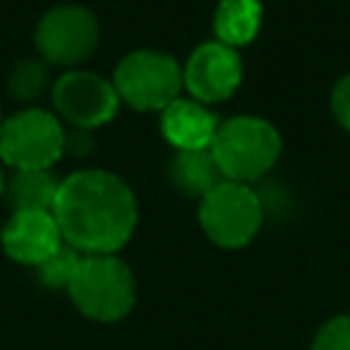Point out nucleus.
Instances as JSON below:
<instances>
[{"label":"nucleus","instance_id":"a211bd4d","mask_svg":"<svg viewBox=\"0 0 350 350\" xmlns=\"http://www.w3.org/2000/svg\"><path fill=\"white\" fill-rule=\"evenodd\" d=\"M331 112L342 129L350 131V74H345L331 90Z\"/></svg>","mask_w":350,"mask_h":350},{"label":"nucleus","instance_id":"39448f33","mask_svg":"<svg viewBox=\"0 0 350 350\" xmlns=\"http://www.w3.org/2000/svg\"><path fill=\"white\" fill-rule=\"evenodd\" d=\"M200 224L205 235L224 249L246 246L262 224V202L246 183L221 180L200 202Z\"/></svg>","mask_w":350,"mask_h":350},{"label":"nucleus","instance_id":"0eeeda50","mask_svg":"<svg viewBox=\"0 0 350 350\" xmlns=\"http://www.w3.org/2000/svg\"><path fill=\"white\" fill-rule=\"evenodd\" d=\"M36 44L44 60L77 66L90 57L98 44V22L82 5H57L38 22Z\"/></svg>","mask_w":350,"mask_h":350},{"label":"nucleus","instance_id":"6e6552de","mask_svg":"<svg viewBox=\"0 0 350 350\" xmlns=\"http://www.w3.org/2000/svg\"><path fill=\"white\" fill-rule=\"evenodd\" d=\"M55 107L74 129H96L115 118L118 93L107 79L88 71H68L55 82Z\"/></svg>","mask_w":350,"mask_h":350},{"label":"nucleus","instance_id":"6ab92c4d","mask_svg":"<svg viewBox=\"0 0 350 350\" xmlns=\"http://www.w3.org/2000/svg\"><path fill=\"white\" fill-rule=\"evenodd\" d=\"M3 189H5V183H3V172H0V194H3Z\"/></svg>","mask_w":350,"mask_h":350},{"label":"nucleus","instance_id":"1a4fd4ad","mask_svg":"<svg viewBox=\"0 0 350 350\" xmlns=\"http://www.w3.org/2000/svg\"><path fill=\"white\" fill-rule=\"evenodd\" d=\"M241 77H243V66L238 52L219 41L197 46L183 68V82L189 93L205 104L230 98L238 90Z\"/></svg>","mask_w":350,"mask_h":350},{"label":"nucleus","instance_id":"423d86ee","mask_svg":"<svg viewBox=\"0 0 350 350\" xmlns=\"http://www.w3.org/2000/svg\"><path fill=\"white\" fill-rule=\"evenodd\" d=\"M66 150V131L52 112L22 109L0 126V159L14 170H49Z\"/></svg>","mask_w":350,"mask_h":350},{"label":"nucleus","instance_id":"dca6fc26","mask_svg":"<svg viewBox=\"0 0 350 350\" xmlns=\"http://www.w3.org/2000/svg\"><path fill=\"white\" fill-rule=\"evenodd\" d=\"M79 260H82V257L77 254V249H71V246L66 243V246H60L49 260H44L41 265H36V268H38V279H41L46 287H66V290H68V282H71V276H74Z\"/></svg>","mask_w":350,"mask_h":350},{"label":"nucleus","instance_id":"f257e3e1","mask_svg":"<svg viewBox=\"0 0 350 350\" xmlns=\"http://www.w3.org/2000/svg\"><path fill=\"white\" fill-rule=\"evenodd\" d=\"M63 241L88 254H112L137 227L134 191L112 172L82 170L68 175L52 208Z\"/></svg>","mask_w":350,"mask_h":350},{"label":"nucleus","instance_id":"f03ea898","mask_svg":"<svg viewBox=\"0 0 350 350\" xmlns=\"http://www.w3.org/2000/svg\"><path fill=\"white\" fill-rule=\"evenodd\" d=\"M282 139L279 131L252 115H238L219 123L216 137L211 142V153L227 180L249 183L262 178L279 159Z\"/></svg>","mask_w":350,"mask_h":350},{"label":"nucleus","instance_id":"20e7f679","mask_svg":"<svg viewBox=\"0 0 350 350\" xmlns=\"http://www.w3.org/2000/svg\"><path fill=\"white\" fill-rule=\"evenodd\" d=\"M180 85H183V71L164 52L139 49L126 55L115 68L118 98L139 112L167 109L178 98Z\"/></svg>","mask_w":350,"mask_h":350},{"label":"nucleus","instance_id":"aec40b11","mask_svg":"<svg viewBox=\"0 0 350 350\" xmlns=\"http://www.w3.org/2000/svg\"><path fill=\"white\" fill-rule=\"evenodd\" d=\"M0 126H3V118H0Z\"/></svg>","mask_w":350,"mask_h":350},{"label":"nucleus","instance_id":"9d476101","mask_svg":"<svg viewBox=\"0 0 350 350\" xmlns=\"http://www.w3.org/2000/svg\"><path fill=\"white\" fill-rule=\"evenodd\" d=\"M0 241L5 254L25 265H41L63 246V235L52 211H14L3 227Z\"/></svg>","mask_w":350,"mask_h":350},{"label":"nucleus","instance_id":"2eb2a0df","mask_svg":"<svg viewBox=\"0 0 350 350\" xmlns=\"http://www.w3.org/2000/svg\"><path fill=\"white\" fill-rule=\"evenodd\" d=\"M49 88V71L38 60H19L8 77V90L19 101H36Z\"/></svg>","mask_w":350,"mask_h":350},{"label":"nucleus","instance_id":"ddd939ff","mask_svg":"<svg viewBox=\"0 0 350 350\" xmlns=\"http://www.w3.org/2000/svg\"><path fill=\"white\" fill-rule=\"evenodd\" d=\"M260 22H262L260 0H221L213 16V30L219 44L235 49L254 41Z\"/></svg>","mask_w":350,"mask_h":350},{"label":"nucleus","instance_id":"9b49d317","mask_svg":"<svg viewBox=\"0 0 350 350\" xmlns=\"http://www.w3.org/2000/svg\"><path fill=\"white\" fill-rule=\"evenodd\" d=\"M219 120L200 101L175 98L167 109H161V134L178 150H202L211 148L216 137Z\"/></svg>","mask_w":350,"mask_h":350},{"label":"nucleus","instance_id":"f8f14e48","mask_svg":"<svg viewBox=\"0 0 350 350\" xmlns=\"http://www.w3.org/2000/svg\"><path fill=\"white\" fill-rule=\"evenodd\" d=\"M170 180L178 191L202 200L208 191H213L224 180V175L211 148H202V150H180L170 164Z\"/></svg>","mask_w":350,"mask_h":350},{"label":"nucleus","instance_id":"7ed1b4c3","mask_svg":"<svg viewBox=\"0 0 350 350\" xmlns=\"http://www.w3.org/2000/svg\"><path fill=\"white\" fill-rule=\"evenodd\" d=\"M68 293L79 312L98 323L123 320L134 306V276L115 254H88L79 260Z\"/></svg>","mask_w":350,"mask_h":350},{"label":"nucleus","instance_id":"4468645a","mask_svg":"<svg viewBox=\"0 0 350 350\" xmlns=\"http://www.w3.org/2000/svg\"><path fill=\"white\" fill-rule=\"evenodd\" d=\"M60 183L49 170H16L8 183V200L14 211H52Z\"/></svg>","mask_w":350,"mask_h":350},{"label":"nucleus","instance_id":"f3484780","mask_svg":"<svg viewBox=\"0 0 350 350\" xmlns=\"http://www.w3.org/2000/svg\"><path fill=\"white\" fill-rule=\"evenodd\" d=\"M312 350H350V314L325 320L312 339Z\"/></svg>","mask_w":350,"mask_h":350}]
</instances>
